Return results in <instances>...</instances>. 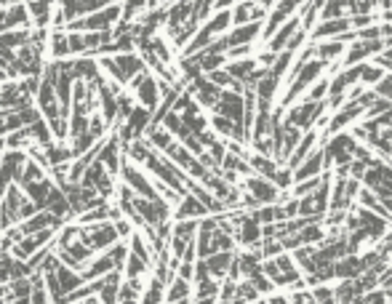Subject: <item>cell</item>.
I'll use <instances>...</instances> for the list:
<instances>
[{"instance_id":"cell-19","label":"cell","mask_w":392,"mask_h":304,"mask_svg":"<svg viewBox=\"0 0 392 304\" xmlns=\"http://www.w3.org/2000/svg\"><path fill=\"white\" fill-rule=\"evenodd\" d=\"M112 0H78V17H88L94 11H99L104 6H110Z\"/></svg>"},{"instance_id":"cell-9","label":"cell","mask_w":392,"mask_h":304,"mask_svg":"<svg viewBox=\"0 0 392 304\" xmlns=\"http://www.w3.org/2000/svg\"><path fill=\"white\" fill-rule=\"evenodd\" d=\"M123 270H112L102 275V288H99V299L104 304H112L118 302V291H121V283H123Z\"/></svg>"},{"instance_id":"cell-11","label":"cell","mask_w":392,"mask_h":304,"mask_svg":"<svg viewBox=\"0 0 392 304\" xmlns=\"http://www.w3.org/2000/svg\"><path fill=\"white\" fill-rule=\"evenodd\" d=\"M208 262V270H211V275L214 278H219V281H225L229 272V267L235 262V251H214L211 256H206Z\"/></svg>"},{"instance_id":"cell-7","label":"cell","mask_w":392,"mask_h":304,"mask_svg":"<svg viewBox=\"0 0 392 304\" xmlns=\"http://www.w3.org/2000/svg\"><path fill=\"white\" fill-rule=\"evenodd\" d=\"M208 214H211L208 205L192 192H185V198L174 205V219H203Z\"/></svg>"},{"instance_id":"cell-14","label":"cell","mask_w":392,"mask_h":304,"mask_svg":"<svg viewBox=\"0 0 392 304\" xmlns=\"http://www.w3.org/2000/svg\"><path fill=\"white\" fill-rule=\"evenodd\" d=\"M121 6H123V17H121V21H128V24L139 21L147 14V0H123Z\"/></svg>"},{"instance_id":"cell-4","label":"cell","mask_w":392,"mask_h":304,"mask_svg":"<svg viewBox=\"0 0 392 304\" xmlns=\"http://www.w3.org/2000/svg\"><path fill=\"white\" fill-rule=\"evenodd\" d=\"M81 238L85 245H91L94 251H107L112 243H118L121 241V232H118V227L112 219H107V222H96V224H81Z\"/></svg>"},{"instance_id":"cell-21","label":"cell","mask_w":392,"mask_h":304,"mask_svg":"<svg viewBox=\"0 0 392 304\" xmlns=\"http://www.w3.org/2000/svg\"><path fill=\"white\" fill-rule=\"evenodd\" d=\"M312 294H315V302H336V288H326V285H318L312 288Z\"/></svg>"},{"instance_id":"cell-18","label":"cell","mask_w":392,"mask_h":304,"mask_svg":"<svg viewBox=\"0 0 392 304\" xmlns=\"http://www.w3.org/2000/svg\"><path fill=\"white\" fill-rule=\"evenodd\" d=\"M107 254L112 256V262L118 270H125V259H128V254H131V245L125 243V241H118V243H112L107 248Z\"/></svg>"},{"instance_id":"cell-17","label":"cell","mask_w":392,"mask_h":304,"mask_svg":"<svg viewBox=\"0 0 392 304\" xmlns=\"http://www.w3.org/2000/svg\"><path fill=\"white\" fill-rule=\"evenodd\" d=\"M384 75H387V70H384L382 64H376V61H373V64H369V61H366V70H363V78H360V83H363L366 88H373V85L382 81Z\"/></svg>"},{"instance_id":"cell-22","label":"cell","mask_w":392,"mask_h":304,"mask_svg":"<svg viewBox=\"0 0 392 304\" xmlns=\"http://www.w3.org/2000/svg\"><path fill=\"white\" fill-rule=\"evenodd\" d=\"M171 3H176V0H163V6H165V8H168V6H171Z\"/></svg>"},{"instance_id":"cell-12","label":"cell","mask_w":392,"mask_h":304,"mask_svg":"<svg viewBox=\"0 0 392 304\" xmlns=\"http://www.w3.org/2000/svg\"><path fill=\"white\" fill-rule=\"evenodd\" d=\"M165 302H192V283L174 275V281L165 288Z\"/></svg>"},{"instance_id":"cell-20","label":"cell","mask_w":392,"mask_h":304,"mask_svg":"<svg viewBox=\"0 0 392 304\" xmlns=\"http://www.w3.org/2000/svg\"><path fill=\"white\" fill-rule=\"evenodd\" d=\"M70 48H72V57H85L88 48L83 41V32H70Z\"/></svg>"},{"instance_id":"cell-3","label":"cell","mask_w":392,"mask_h":304,"mask_svg":"<svg viewBox=\"0 0 392 304\" xmlns=\"http://www.w3.org/2000/svg\"><path fill=\"white\" fill-rule=\"evenodd\" d=\"M131 91H134V97H136V101L139 104H145V107H149L152 112L161 107V101H163V88H161V78L152 72V70H145V72H139L134 81H131V85H128Z\"/></svg>"},{"instance_id":"cell-15","label":"cell","mask_w":392,"mask_h":304,"mask_svg":"<svg viewBox=\"0 0 392 304\" xmlns=\"http://www.w3.org/2000/svg\"><path fill=\"white\" fill-rule=\"evenodd\" d=\"M88 125H91V115H85L81 110H72V115H70V142L83 136L88 131Z\"/></svg>"},{"instance_id":"cell-5","label":"cell","mask_w":392,"mask_h":304,"mask_svg":"<svg viewBox=\"0 0 392 304\" xmlns=\"http://www.w3.org/2000/svg\"><path fill=\"white\" fill-rule=\"evenodd\" d=\"M149 125H152V110L145 107V104H136V107H134V112L125 118L123 125H121V128H115V131L121 134L123 147H125V144H131L134 139H142Z\"/></svg>"},{"instance_id":"cell-8","label":"cell","mask_w":392,"mask_h":304,"mask_svg":"<svg viewBox=\"0 0 392 304\" xmlns=\"http://www.w3.org/2000/svg\"><path fill=\"white\" fill-rule=\"evenodd\" d=\"M112 270H118L115 267V262H112V256L107 254V251H96L91 259H88V264L83 267L81 272H83V278H85V283L88 281H94V278H102V275H107V272H112Z\"/></svg>"},{"instance_id":"cell-16","label":"cell","mask_w":392,"mask_h":304,"mask_svg":"<svg viewBox=\"0 0 392 304\" xmlns=\"http://www.w3.org/2000/svg\"><path fill=\"white\" fill-rule=\"evenodd\" d=\"M45 176H51V174H48V168H43L41 163L30 158V161L24 163V171H21V176H19V184L41 182V179H45Z\"/></svg>"},{"instance_id":"cell-1","label":"cell","mask_w":392,"mask_h":304,"mask_svg":"<svg viewBox=\"0 0 392 304\" xmlns=\"http://www.w3.org/2000/svg\"><path fill=\"white\" fill-rule=\"evenodd\" d=\"M99 64H102V72L110 78V81L121 83V85H131V81L149 70L147 61L142 59L139 51H125V54H115V57H96Z\"/></svg>"},{"instance_id":"cell-6","label":"cell","mask_w":392,"mask_h":304,"mask_svg":"<svg viewBox=\"0 0 392 304\" xmlns=\"http://www.w3.org/2000/svg\"><path fill=\"white\" fill-rule=\"evenodd\" d=\"M352 30V19L350 17H336V19H318V24L312 27L310 32V41L318 43V41H329V38H339V35H344V32H350Z\"/></svg>"},{"instance_id":"cell-13","label":"cell","mask_w":392,"mask_h":304,"mask_svg":"<svg viewBox=\"0 0 392 304\" xmlns=\"http://www.w3.org/2000/svg\"><path fill=\"white\" fill-rule=\"evenodd\" d=\"M145 139L152 144L158 152H163V150H168L171 144L176 142V136H174L165 125H149V128H147V134H145Z\"/></svg>"},{"instance_id":"cell-2","label":"cell","mask_w":392,"mask_h":304,"mask_svg":"<svg viewBox=\"0 0 392 304\" xmlns=\"http://www.w3.org/2000/svg\"><path fill=\"white\" fill-rule=\"evenodd\" d=\"M329 110V101L326 99H307L302 97L299 101H293V107L286 110V121L299 125L302 131H310L312 125H318V121L326 115Z\"/></svg>"},{"instance_id":"cell-10","label":"cell","mask_w":392,"mask_h":304,"mask_svg":"<svg viewBox=\"0 0 392 304\" xmlns=\"http://www.w3.org/2000/svg\"><path fill=\"white\" fill-rule=\"evenodd\" d=\"M48 57H51V59H70V57H72L70 32H67V30H51V38H48Z\"/></svg>"}]
</instances>
